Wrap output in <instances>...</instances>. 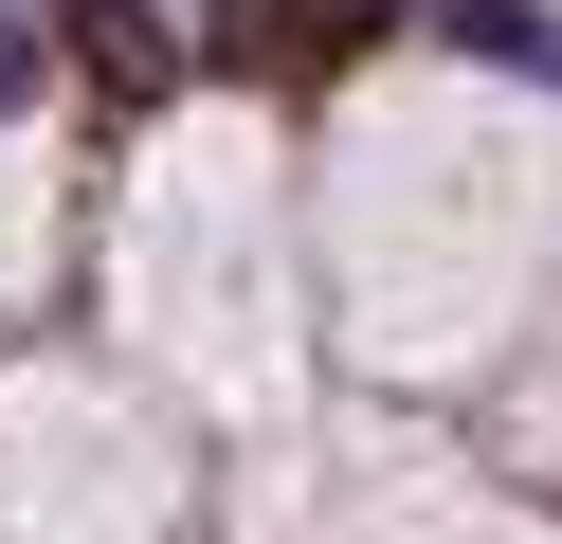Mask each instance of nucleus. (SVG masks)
I'll return each instance as SVG.
<instances>
[{
	"label": "nucleus",
	"mask_w": 562,
	"mask_h": 544,
	"mask_svg": "<svg viewBox=\"0 0 562 544\" xmlns=\"http://www.w3.org/2000/svg\"><path fill=\"white\" fill-rule=\"evenodd\" d=\"M436 19V55L472 73H526V91H562V0H417Z\"/></svg>",
	"instance_id": "f257e3e1"
},
{
	"label": "nucleus",
	"mask_w": 562,
	"mask_h": 544,
	"mask_svg": "<svg viewBox=\"0 0 562 544\" xmlns=\"http://www.w3.org/2000/svg\"><path fill=\"white\" fill-rule=\"evenodd\" d=\"M272 19H291V55H363V36L417 19V0H272Z\"/></svg>",
	"instance_id": "f03ea898"
}]
</instances>
